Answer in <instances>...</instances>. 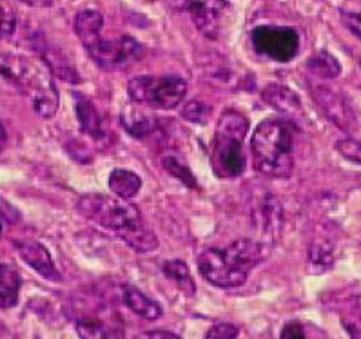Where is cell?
Returning <instances> with one entry per match:
<instances>
[{
	"mask_svg": "<svg viewBox=\"0 0 361 339\" xmlns=\"http://www.w3.org/2000/svg\"><path fill=\"white\" fill-rule=\"evenodd\" d=\"M269 245L255 240H238L226 249H207L198 258V269L214 287H242L247 276L267 254Z\"/></svg>",
	"mask_w": 361,
	"mask_h": 339,
	"instance_id": "1",
	"label": "cell"
},
{
	"mask_svg": "<svg viewBox=\"0 0 361 339\" xmlns=\"http://www.w3.org/2000/svg\"><path fill=\"white\" fill-rule=\"evenodd\" d=\"M255 167L272 178H289L294 169V140L285 120H265L251 142Z\"/></svg>",
	"mask_w": 361,
	"mask_h": 339,
	"instance_id": "2",
	"label": "cell"
},
{
	"mask_svg": "<svg viewBox=\"0 0 361 339\" xmlns=\"http://www.w3.org/2000/svg\"><path fill=\"white\" fill-rule=\"evenodd\" d=\"M247 132L249 120L240 111H226L218 120L211 161L220 178H236L245 169L243 140Z\"/></svg>",
	"mask_w": 361,
	"mask_h": 339,
	"instance_id": "3",
	"label": "cell"
},
{
	"mask_svg": "<svg viewBox=\"0 0 361 339\" xmlns=\"http://www.w3.org/2000/svg\"><path fill=\"white\" fill-rule=\"evenodd\" d=\"M15 75L33 104L35 113L49 120L59 111V91L53 82V73L42 58H18Z\"/></svg>",
	"mask_w": 361,
	"mask_h": 339,
	"instance_id": "4",
	"label": "cell"
},
{
	"mask_svg": "<svg viewBox=\"0 0 361 339\" xmlns=\"http://www.w3.org/2000/svg\"><path fill=\"white\" fill-rule=\"evenodd\" d=\"M77 211L87 220L111 233H120L135 221L142 220L138 207L129 204V199L111 198L104 195H84L77 202Z\"/></svg>",
	"mask_w": 361,
	"mask_h": 339,
	"instance_id": "5",
	"label": "cell"
},
{
	"mask_svg": "<svg viewBox=\"0 0 361 339\" xmlns=\"http://www.w3.org/2000/svg\"><path fill=\"white\" fill-rule=\"evenodd\" d=\"M131 102L153 109H174L188 94V82L176 77H135L128 85Z\"/></svg>",
	"mask_w": 361,
	"mask_h": 339,
	"instance_id": "6",
	"label": "cell"
},
{
	"mask_svg": "<svg viewBox=\"0 0 361 339\" xmlns=\"http://www.w3.org/2000/svg\"><path fill=\"white\" fill-rule=\"evenodd\" d=\"M252 44L259 55L278 62H289L296 56L300 39L296 31L290 27L259 26L252 31Z\"/></svg>",
	"mask_w": 361,
	"mask_h": 339,
	"instance_id": "7",
	"label": "cell"
},
{
	"mask_svg": "<svg viewBox=\"0 0 361 339\" xmlns=\"http://www.w3.org/2000/svg\"><path fill=\"white\" fill-rule=\"evenodd\" d=\"M87 55L102 69H115L128 66L142 56V46L135 39L123 35L115 39H100L87 49Z\"/></svg>",
	"mask_w": 361,
	"mask_h": 339,
	"instance_id": "8",
	"label": "cell"
},
{
	"mask_svg": "<svg viewBox=\"0 0 361 339\" xmlns=\"http://www.w3.org/2000/svg\"><path fill=\"white\" fill-rule=\"evenodd\" d=\"M185 8L202 35L211 40L218 39L221 18L229 8L227 0H185Z\"/></svg>",
	"mask_w": 361,
	"mask_h": 339,
	"instance_id": "9",
	"label": "cell"
},
{
	"mask_svg": "<svg viewBox=\"0 0 361 339\" xmlns=\"http://www.w3.org/2000/svg\"><path fill=\"white\" fill-rule=\"evenodd\" d=\"M312 97H314L319 109L323 111V115L332 120L338 128L343 129V131H348L353 128L354 122H356V115H354L350 104L341 94L329 90V87H314Z\"/></svg>",
	"mask_w": 361,
	"mask_h": 339,
	"instance_id": "10",
	"label": "cell"
},
{
	"mask_svg": "<svg viewBox=\"0 0 361 339\" xmlns=\"http://www.w3.org/2000/svg\"><path fill=\"white\" fill-rule=\"evenodd\" d=\"M15 249L20 254V258L33 269L35 272H39L42 278L49 281H60L62 280V276L60 272L56 271L55 263H53L51 254H49V250L42 245L40 242H33V240H15L13 242Z\"/></svg>",
	"mask_w": 361,
	"mask_h": 339,
	"instance_id": "11",
	"label": "cell"
},
{
	"mask_svg": "<svg viewBox=\"0 0 361 339\" xmlns=\"http://www.w3.org/2000/svg\"><path fill=\"white\" fill-rule=\"evenodd\" d=\"M262 98H264V102L267 106H271L280 115H283L285 120L300 123V120L305 118V113H303L302 102H300L298 94L290 91L289 87H285V85L269 84L262 91Z\"/></svg>",
	"mask_w": 361,
	"mask_h": 339,
	"instance_id": "12",
	"label": "cell"
},
{
	"mask_svg": "<svg viewBox=\"0 0 361 339\" xmlns=\"http://www.w3.org/2000/svg\"><path fill=\"white\" fill-rule=\"evenodd\" d=\"M255 221L258 223L259 233H264L265 236H271L274 233H280L281 220H283V209H281L280 202L272 195H265L264 199L259 202L258 207L252 212Z\"/></svg>",
	"mask_w": 361,
	"mask_h": 339,
	"instance_id": "13",
	"label": "cell"
},
{
	"mask_svg": "<svg viewBox=\"0 0 361 339\" xmlns=\"http://www.w3.org/2000/svg\"><path fill=\"white\" fill-rule=\"evenodd\" d=\"M116 236L122 240L128 247H131L136 252H153L158 249V238L153 230L142 220L135 221L123 230L116 233Z\"/></svg>",
	"mask_w": 361,
	"mask_h": 339,
	"instance_id": "14",
	"label": "cell"
},
{
	"mask_svg": "<svg viewBox=\"0 0 361 339\" xmlns=\"http://www.w3.org/2000/svg\"><path fill=\"white\" fill-rule=\"evenodd\" d=\"M102 27L104 17L94 9H84L75 17V33L80 39L85 51L102 37Z\"/></svg>",
	"mask_w": 361,
	"mask_h": 339,
	"instance_id": "15",
	"label": "cell"
},
{
	"mask_svg": "<svg viewBox=\"0 0 361 339\" xmlns=\"http://www.w3.org/2000/svg\"><path fill=\"white\" fill-rule=\"evenodd\" d=\"M123 294V303L128 305V309L131 312H135L136 316L140 318L149 319V321H154L161 316V307L158 305L157 301L149 300L142 290H138L133 285H123L122 288Z\"/></svg>",
	"mask_w": 361,
	"mask_h": 339,
	"instance_id": "16",
	"label": "cell"
},
{
	"mask_svg": "<svg viewBox=\"0 0 361 339\" xmlns=\"http://www.w3.org/2000/svg\"><path fill=\"white\" fill-rule=\"evenodd\" d=\"M122 123L126 131L135 138H145L154 131V118L147 115L140 104H129L122 113Z\"/></svg>",
	"mask_w": 361,
	"mask_h": 339,
	"instance_id": "17",
	"label": "cell"
},
{
	"mask_svg": "<svg viewBox=\"0 0 361 339\" xmlns=\"http://www.w3.org/2000/svg\"><path fill=\"white\" fill-rule=\"evenodd\" d=\"M75 107H77V118L80 122V128L85 135H90L91 138L100 140L104 136V122L102 116L98 115L97 107L93 102H90L87 98L77 94L75 97Z\"/></svg>",
	"mask_w": 361,
	"mask_h": 339,
	"instance_id": "18",
	"label": "cell"
},
{
	"mask_svg": "<svg viewBox=\"0 0 361 339\" xmlns=\"http://www.w3.org/2000/svg\"><path fill=\"white\" fill-rule=\"evenodd\" d=\"M77 334L80 339H126L122 325L104 319H82L77 325Z\"/></svg>",
	"mask_w": 361,
	"mask_h": 339,
	"instance_id": "19",
	"label": "cell"
},
{
	"mask_svg": "<svg viewBox=\"0 0 361 339\" xmlns=\"http://www.w3.org/2000/svg\"><path fill=\"white\" fill-rule=\"evenodd\" d=\"M109 189L118 198L131 199L142 189V178L128 169H115L109 174Z\"/></svg>",
	"mask_w": 361,
	"mask_h": 339,
	"instance_id": "20",
	"label": "cell"
},
{
	"mask_svg": "<svg viewBox=\"0 0 361 339\" xmlns=\"http://www.w3.org/2000/svg\"><path fill=\"white\" fill-rule=\"evenodd\" d=\"M20 276L11 265L0 263V309H11L18 303Z\"/></svg>",
	"mask_w": 361,
	"mask_h": 339,
	"instance_id": "21",
	"label": "cell"
},
{
	"mask_svg": "<svg viewBox=\"0 0 361 339\" xmlns=\"http://www.w3.org/2000/svg\"><path fill=\"white\" fill-rule=\"evenodd\" d=\"M40 58L46 62L49 71H51L53 75H56L59 78H62V80L71 82V84H78V82H80L77 69L73 68L71 62H69V60L66 58L60 51H55V49H46Z\"/></svg>",
	"mask_w": 361,
	"mask_h": 339,
	"instance_id": "22",
	"label": "cell"
},
{
	"mask_svg": "<svg viewBox=\"0 0 361 339\" xmlns=\"http://www.w3.org/2000/svg\"><path fill=\"white\" fill-rule=\"evenodd\" d=\"M164 274L178 285L188 296H192V294H195V281H192L191 271H189L188 263L185 261H182V259H171V261H167L166 265H164Z\"/></svg>",
	"mask_w": 361,
	"mask_h": 339,
	"instance_id": "23",
	"label": "cell"
},
{
	"mask_svg": "<svg viewBox=\"0 0 361 339\" xmlns=\"http://www.w3.org/2000/svg\"><path fill=\"white\" fill-rule=\"evenodd\" d=\"M307 68L310 73H314L316 77L319 78H336L340 75L341 66L340 62L327 51H319L314 56H310L309 62H307Z\"/></svg>",
	"mask_w": 361,
	"mask_h": 339,
	"instance_id": "24",
	"label": "cell"
},
{
	"mask_svg": "<svg viewBox=\"0 0 361 339\" xmlns=\"http://www.w3.org/2000/svg\"><path fill=\"white\" fill-rule=\"evenodd\" d=\"M164 167H166L167 173L173 174L174 178H178L180 182L189 185L191 189H196V187H198V182H196V178L192 176L191 169H189L188 166H183L178 158H174V156L164 158Z\"/></svg>",
	"mask_w": 361,
	"mask_h": 339,
	"instance_id": "25",
	"label": "cell"
},
{
	"mask_svg": "<svg viewBox=\"0 0 361 339\" xmlns=\"http://www.w3.org/2000/svg\"><path fill=\"white\" fill-rule=\"evenodd\" d=\"M209 116H211V107L205 106L200 100H192V102L185 104L182 109V118L198 123V125H205L209 122Z\"/></svg>",
	"mask_w": 361,
	"mask_h": 339,
	"instance_id": "26",
	"label": "cell"
},
{
	"mask_svg": "<svg viewBox=\"0 0 361 339\" xmlns=\"http://www.w3.org/2000/svg\"><path fill=\"white\" fill-rule=\"evenodd\" d=\"M332 247L329 243H322V242H314L310 245V252H309V261L314 265L316 269H327L332 265Z\"/></svg>",
	"mask_w": 361,
	"mask_h": 339,
	"instance_id": "27",
	"label": "cell"
},
{
	"mask_svg": "<svg viewBox=\"0 0 361 339\" xmlns=\"http://www.w3.org/2000/svg\"><path fill=\"white\" fill-rule=\"evenodd\" d=\"M15 26H17V18H15L13 8L6 0H0V39L11 37Z\"/></svg>",
	"mask_w": 361,
	"mask_h": 339,
	"instance_id": "28",
	"label": "cell"
},
{
	"mask_svg": "<svg viewBox=\"0 0 361 339\" xmlns=\"http://www.w3.org/2000/svg\"><path fill=\"white\" fill-rule=\"evenodd\" d=\"M336 149L338 153L343 158H347L348 161L353 164H360L361 166V142L354 140V138H345V140H340L336 144Z\"/></svg>",
	"mask_w": 361,
	"mask_h": 339,
	"instance_id": "29",
	"label": "cell"
},
{
	"mask_svg": "<svg viewBox=\"0 0 361 339\" xmlns=\"http://www.w3.org/2000/svg\"><path fill=\"white\" fill-rule=\"evenodd\" d=\"M18 220H20V212L9 204L8 199L0 196V234L4 233V229L9 225L18 223Z\"/></svg>",
	"mask_w": 361,
	"mask_h": 339,
	"instance_id": "30",
	"label": "cell"
},
{
	"mask_svg": "<svg viewBox=\"0 0 361 339\" xmlns=\"http://www.w3.org/2000/svg\"><path fill=\"white\" fill-rule=\"evenodd\" d=\"M238 326L231 323H218L211 326L204 339H236L238 338Z\"/></svg>",
	"mask_w": 361,
	"mask_h": 339,
	"instance_id": "31",
	"label": "cell"
},
{
	"mask_svg": "<svg viewBox=\"0 0 361 339\" xmlns=\"http://www.w3.org/2000/svg\"><path fill=\"white\" fill-rule=\"evenodd\" d=\"M343 24L350 30V33L356 35L357 39L361 40V13H343Z\"/></svg>",
	"mask_w": 361,
	"mask_h": 339,
	"instance_id": "32",
	"label": "cell"
},
{
	"mask_svg": "<svg viewBox=\"0 0 361 339\" xmlns=\"http://www.w3.org/2000/svg\"><path fill=\"white\" fill-rule=\"evenodd\" d=\"M280 339H305V332H303L302 325L298 323H287L281 331Z\"/></svg>",
	"mask_w": 361,
	"mask_h": 339,
	"instance_id": "33",
	"label": "cell"
},
{
	"mask_svg": "<svg viewBox=\"0 0 361 339\" xmlns=\"http://www.w3.org/2000/svg\"><path fill=\"white\" fill-rule=\"evenodd\" d=\"M135 339H180L178 335L167 331H149L144 334L136 335Z\"/></svg>",
	"mask_w": 361,
	"mask_h": 339,
	"instance_id": "34",
	"label": "cell"
},
{
	"mask_svg": "<svg viewBox=\"0 0 361 339\" xmlns=\"http://www.w3.org/2000/svg\"><path fill=\"white\" fill-rule=\"evenodd\" d=\"M24 4L33 6V8H47V6L53 4V0H20Z\"/></svg>",
	"mask_w": 361,
	"mask_h": 339,
	"instance_id": "35",
	"label": "cell"
},
{
	"mask_svg": "<svg viewBox=\"0 0 361 339\" xmlns=\"http://www.w3.org/2000/svg\"><path fill=\"white\" fill-rule=\"evenodd\" d=\"M6 142H8V135H6L4 125H2V122H0V153H2V151H4Z\"/></svg>",
	"mask_w": 361,
	"mask_h": 339,
	"instance_id": "36",
	"label": "cell"
},
{
	"mask_svg": "<svg viewBox=\"0 0 361 339\" xmlns=\"http://www.w3.org/2000/svg\"><path fill=\"white\" fill-rule=\"evenodd\" d=\"M145 2H154V0H145Z\"/></svg>",
	"mask_w": 361,
	"mask_h": 339,
	"instance_id": "37",
	"label": "cell"
}]
</instances>
